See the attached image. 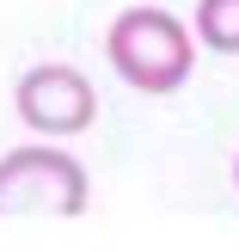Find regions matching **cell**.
<instances>
[{"mask_svg": "<svg viewBox=\"0 0 239 252\" xmlns=\"http://www.w3.org/2000/svg\"><path fill=\"white\" fill-rule=\"evenodd\" d=\"M105 62L123 86L166 98L196 74V31L166 6H123L105 31Z\"/></svg>", "mask_w": 239, "mask_h": 252, "instance_id": "cell-1", "label": "cell"}, {"mask_svg": "<svg viewBox=\"0 0 239 252\" xmlns=\"http://www.w3.org/2000/svg\"><path fill=\"white\" fill-rule=\"evenodd\" d=\"M92 203V179L61 142H19L0 154V221L6 216H86Z\"/></svg>", "mask_w": 239, "mask_h": 252, "instance_id": "cell-2", "label": "cell"}, {"mask_svg": "<svg viewBox=\"0 0 239 252\" xmlns=\"http://www.w3.org/2000/svg\"><path fill=\"white\" fill-rule=\"evenodd\" d=\"M12 111H19V123L31 135L68 142V135H80V129L98 123V86L80 68H68V62H37L12 86Z\"/></svg>", "mask_w": 239, "mask_h": 252, "instance_id": "cell-3", "label": "cell"}, {"mask_svg": "<svg viewBox=\"0 0 239 252\" xmlns=\"http://www.w3.org/2000/svg\"><path fill=\"white\" fill-rule=\"evenodd\" d=\"M196 43L239 56V0H196Z\"/></svg>", "mask_w": 239, "mask_h": 252, "instance_id": "cell-4", "label": "cell"}, {"mask_svg": "<svg viewBox=\"0 0 239 252\" xmlns=\"http://www.w3.org/2000/svg\"><path fill=\"white\" fill-rule=\"evenodd\" d=\"M233 191H239V154H233Z\"/></svg>", "mask_w": 239, "mask_h": 252, "instance_id": "cell-5", "label": "cell"}]
</instances>
